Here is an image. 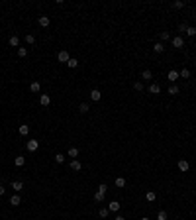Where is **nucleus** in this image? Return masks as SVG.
<instances>
[{"mask_svg": "<svg viewBox=\"0 0 196 220\" xmlns=\"http://www.w3.org/2000/svg\"><path fill=\"white\" fill-rule=\"evenodd\" d=\"M171 43H173L176 49H180V47L184 45V39L180 38V35H175V38H171Z\"/></svg>", "mask_w": 196, "mask_h": 220, "instance_id": "obj_1", "label": "nucleus"}, {"mask_svg": "<svg viewBox=\"0 0 196 220\" xmlns=\"http://www.w3.org/2000/svg\"><path fill=\"white\" fill-rule=\"evenodd\" d=\"M57 59H59V63H67V61L71 59V55H69V51H65V49H63V51L57 53Z\"/></svg>", "mask_w": 196, "mask_h": 220, "instance_id": "obj_2", "label": "nucleus"}, {"mask_svg": "<svg viewBox=\"0 0 196 220\" xmlns=\"http://www.w3.org/2000/svg\"><path fill=\"white\" fill-rule=\"evenodd\" d=\"M26 148H27V151H37V148H39V142H37V140H27Z\"/></svg>", "mask_w": 196, "mask_h": 220, "instance_id": "obj_3", "label": "nucleus"}, {"mask_svg": "<svg viewBox=\"0 0 196 220\" xmlns=\"http://www.w3.org/2000/svg\"><path fill=\"white\" fill-rule=\"evenodd\" d=\"M178 77H180V73H178V71H175V69H171V71H169V75H167V79H169V81H171L173 84L176 83V79H178Z\"/></svg>", "mask_w": 196, "mask_h": 220, "instance_id": "obj_4", "label": "nucleus"}, {"mask_svg": "<svg viewBox=\"0 0 196 220\" xmlns=\"http://www.w3.org/2000/svg\"><path fill=\"white\" fill-rule=\"evenodd\" d=\"M39 104H41V106H49V104H51V97H49V94H41V97H39Z\"/></svg>", "mask_w": 196, "mask_h": 220, "instance_id": "obj_5", "label": "nucleus"}, {"mask_svg": "<svg viewBox=\"0 0 196 220\" xmlns=\"http://www.w3.org/2000/svg\"><path fill=\"white\" fill-rule=\"evenodd\" d=\"M149 92L151 94H159V92H161V84L159 83H151L149 84Z\"/></svg>", "mask_w": 196, "mask_h": 220, "instance_id": "obj_6", "label": "nucleus"}, {"mask_svg": "<svg viewBox=\"0 0 196 220\" xmlns=\"http://www.w3.org/2000/svg\"><path fill=\"white\" fill-rule=\"evenodd\" d=\"M108 210H110V212H118V210H120V202L118 201H110L108 202Z\"/></svg>", "mask_w": 196, "mask_h": 220, "instance_id": "obj_7", "label": "nucleus"}, {"mask_svg": "<svg viewBox=\"0 0 196 220\" xmlns=\"http://www.w3.org/2000/svg\"><path fill=\"white\" fill-rule=\"evenodd\" d=\"M102 98V92L98 91V89H94V91H90V100H94V102H98Z\"/></svg>", "mask_w": 196, "mask_h": 220, "instance_id": "obj_8", "label": "nucleus"}, {"mask_svg": "<svg viewBox=\"0 0 196 220\" xmlns=\"http://www.w3.org/2000/svg\"><path fill=\"white\" fill-rule=\"evenodd\" d=\"M49 24H51L49 16H39V26H41V28H47Z\"/></svg>", "mask_w": 196, "mask_h": 220, "instance_id": "obj_9", "label": "nucleus"}, {"mask_svg": "<svg viewBox=\"0 0 196 220\" xmlns=\"http://www.w3.org/2000/svg\"><path fill=\"white\" fill-rule=\"evenodd\" d=\"M176 167H178V171H188V161H186V159H180V161L176 163Z\"/></svg>", "mask_w": 196, "mask_h": 220, "instance_id": "obj_10", "label": "nucleus"}, {"mask_svg": "<svg viewBox=\"0 0 196 220\" xmlns=\"http://www.w3.org/2000/svg\"><path fill=\"white\" fill-rule=\"evenodd\" d=\"M30 91L32 92H39L41 91V83H39V81H33V83L30 84Z\"/></svg>", "mask_w": 196, "mask_h": 220, "instance_id": "obj_11", "label": "nucleus"}, {"mask_svg": "<svg viewBox=\"0 0 196 220\" xmlns=\"http://www.w3.org/2000/svg\"><path fill=\"white\" fill-rule=\"evenodd\" d=\"M71 169L73 171H80V169H82V163L78 161V159H73L71 161Z\"/></svg>", "mask_w": 196, "mask_h": 220, "instance_id": "obj_12", "label": "nucleus"}, {"mask_svg": "<svg viewBox=\"0 0 196 220\" xmlns=\"http://www.w3.org/2000/svg\"><path fill=\"white\" fill-rule=\"evenodd\" d=\"M12 189L16 191V193H20V191L24 189V183L22 181H12Z\"/></svg>", "mask_w": 196, "mask_h": 220, "instance_id": "obj_13", "label": "nucleus"}, {"mask_svg": "<svg viewBox=\"0 0 196 220\" xmlns=\"http://www.w3.org/2000/svg\"><path fill=\"white\" fill-rule=\"evenodd\" d=\"M24 163H26V157H24V155H18L16 159H14V165H16V167H22Z\"/></svg>", "mask_w": 196, "mask_h": 220, "instance_id": "obj_14", "label": "nucleus"}, {"mask_svg": "<svg viewBox=\"0 0 196 220\" xmlns=\"http://www.w3.org/2000/svg\"><path fill=\"white\" fill-rule=\"evenodd\" d=\"M8 43H10L12 47H18L20 45V38H18V35H12V38L8 39Z\"/></svg>", "mask_w": 196, "mask_h": 220, "instance_id": "obj_15", "label": "nucleus"}, {"mask_svg": "<svg viewBox=\"0 0 196 220\" xmlns=\"http://www.w3.org/2000/svg\"><path fill=\"white\" fill-rule=\"evenodd\" d=\"M153 51H155V53H163L165 51V45L161 43V41H157L155 45H153Z\"/></svg>", "mask_w": 196, "mask_h": 220, "instance_id": "obj_16", "label": "nucleus"}, {"mask_svg": "<svg viewBox=\"0 0 196 220\" xmlns=\"http://www.w3.org/2000/svg\"><path fill=\"white\" fill-rule=\"evenodd\" d=\"M67 67H69V69H77V67H78V61H77V59H69V61H67Z\"/></svg>", "mask_w": 196, "mask_h": 220, "instance_id": "obj_17", "label": "nucleus"}, {"mask_svg": "<svg viewBox=\"0 0 196 220\" xmlns=\"http://www.w3.org/2000/svg\"><path fill=\"white\" fill-rule=\"evenodd\" d=\"M27 134H30V126L22 124V126H20V136H27Z\"/></svg>", "mask_w": 196, "mask_h": 220, "instance_id": "obj_18", "label": "nucleus"}, {"mask_svg": "<svg viewBox=\"0 0 196 220\" xmlns=\"http://www.w3.org/2000/svg\"><path fill=\"white\" fill-rule=\"evenodd\" d=\"M94 201H96V202H104V193L96 191V193H94Z\"/></svg>", "mask_w": 196, "mask_h": 220, "instance_id": "obj_19", "label": "nucleus"}, {"mask_svg": "<svg viewBox=\"0 0 196 220\" xmlns=\"http://www.w3.org/2000/svg\"><path fill=\"white\" fill-rule=\"evenodd\" d=\"M141 79H145V81H149V79H153V73H151L149 69H145V71L141 73Z\"/></svg>", "mask_w": 196, "mask_h": 220, "instance_id": "obj_20", "label": "nucleus"}, {"mask_svg": "<svg viewBox=\"0 0 196 220\" xmlns=\"http://www.w3.org/2000/svg\"><path fill=\"white\" fill-rule=\"evenodd\" d=\"M155 197H157V194L153 193V191H147V193H145V199H147L149 202H153V201H155Z\"/></svg>", "mask_w": 196, "mask_h": 220, "instance_id": "obj_21", "label": "nucleus"}, {"mask_svg": "<svg viewBox=\"0 0 196 220\" xmlns=\"http://www.w3.org/2000/svg\"><path fill=\"white\" fill-rule=\"evenodd\" d=\"M26 55H27V49H26V47H18V57L24 59Z\"/></svg>", "mask_w": 196, "mask_h": 220, "instance_id": "obj_22", "label": "nucleus"}, {"mask_svg": "<svg viewBox=\"0 0 196 220\" xmlns=\"http://www.w3.org/2000/svg\"><path fill=\"white\" fill-rule=\"evenodd\" d=\"M78 110H80L82 114H86V112L90 110V106H88V104H86V102H80V106H78Z\"/></svg>", "mask_w": 196, "mask_h": 220, "instance_id": "obj_23", "label": "nucleus"}, {"mask_svg": "<svg viewBox=\"0 0 196 220\" xmlns=\"http://www.w3.org/2000/svg\"><path fill=\"white\" fill-rule=\"evenodd\" d=\"M10 204H12V207H18L20 204V194H14L12 199H10Z\"/></svg>", "mask_w": 196, "mask_h": 220, "instance_id": "obj_24", "label": "nucleus"}, {"mask_svg": "<svg viewBox=\"0 0 196 220\" xmlns=\"http://www.w3.org/2000/svg\"><path fill=\"white\" fill-rule=\"evenodd\" d=\"M159 38H161V43H163V41L171 39V33H169V32H161V33H159Z\"/></svg>", "mask_w": 196, "mask_h": 220, "instance_id": "obj_25", "label": "nucleus"}, {"mask_svg": "<svg viewBox=\"0 0 196 220\" xmlns=\"http://www.w3.org/2000/svg\"><path fill=\"white\" fill-rule=\"evenodd\" d=\"M186 35L194 38V35H196V28H194V26H188V28H186Z\"/></svg>", "mask_w": 196, "mask_h": 220, "instance_id": "obj_26", "label": "nucleus"}, {"mask_svg": "<svg viewBox=\"0 0 196 220\" xmlns=\"http://www.w3.org/2000/svg\"><path fill=\"white\" fill-rule=\"evenodd\" d=\"M108 212H110L108 208H98V216H100V218H106V216H108Z\"/></svg>", "mask_w": 196, "mask_h": 220, "instance_id": "obj_27", "label": "nucleus"}, {"mask_svg": "<svg viewBox=\"0 0 196 220\" xmlns=\"http://www.w3.org/2000/svg\"><path fill=\"white\" fill-rule=\"evenodd\" d=\"M116 187H120V189L125 187V179H124V177H118V179H116Z\"/></svg>", "mask_w": 196, "mask_h": 220, "instance_id": "obj_28", "label": "nucleus"}, {"mask_svg": "<svg viewBox=\"0 0 196 220\" xmlns=\"http://www.w3.org/2000/svg\"><path fill=\"white\" fill-rule=\"evenodd\" d=\"M67 155H69V157H77L78 155V149L77 148H71L69 151H67Z\"/></svg>", "mask_w": 196, "mask_h": 220, "instance_id": "obj_29", "label": "nucleus"}, {"mask_svg": "<svg viewBox=\"0 0 196 220\" xmlns=\"http://www.w3.org/2000/svg\"><path fill=\"white\" fill-rule=\"evenodd\" d=\"M26 43H30V45H33V43H35V38H33L32 33H27V35H26Z\"/></svg>", "mask_w": 196, "mask_h": 220, "instance_id": "obj_30", "label": "nucleus"}, {"mask_svg": "<svg viewBox=\"0 0 196 220\" xmlns=\"http://www.w3.org/2000/svg\"><path fill=\"white\" fill-rule=\"evenodd\" d=\"M169 94H178V87L176 84H171L169 87Z\"/></svg>", "mask_w": 196, "mask_h": 220, "instance_id": "obj_31", "label": "nucleus"}, {"mask_svg": "<svg viewBox=\"0 0 196 220\" xmlns=\"http://www.w3.org/2000/svg\"><path fill=\"white\" fill-rule=\"evenodd\" d=\"M157 220H167V212H165V210H159V212H157Z\"/></svg>", "mask_w": 196, "mask_h": 220, "instance_id": "obj_32", "label": "nucleus"}, {"mask_svg": "<svg viewBox=\"0 0 196 220\" xmlns=\"http://www.w3.org/2000/svg\"><path fill=\"white\" fill-rule=\"evenodd\" d=\"M98 191L106 194V191H108V185H106V183H100V185H98Z\"/></svg>", "mask_w": 196, "mask_h": 220, "instance_id": "obj_33", "label": "nucleus"}, {"mask_svg": "<svg viewBox=\"0 0 196 220\" xmlns=\"http://www.w3.org/2000/svg\"><path fill=\"white\" fill-rule=\"evenodd\" d=\"M55 161L57 163H65V155H63V153H57V155H55Z\"/></svg>", "mask_w": 196, "mask_h": 220, "instance_id": "obj_34", "label": "nucleus"}, {"mask_svg": "<svg viewBox=\"0 0 196 220\" xmlns=\"http://www.w3.org/2000/svg\"><path fill=\"white\" fill-rule=\"evenodd\" d=\"M133 89H135V91H143V83H141V81L133 83Z\"/></svg>", "mask_w": 196, "mask_h": 220, "instance_id": "obj_35", "label": "nucleus"}, {"mask_svg": "<svg viewBox=\"0 0 196 220\" xmlns=\"http://www.w3.org/2000/svg\"><path fill=\"white\" fill-rule=\"evenodd\" d=\"M171 6H173V8H176V10H178V8H183V6H184V2H180V0H176V2H173V4H171Z\"/></svg>", "mask_w": 196, "mask_h": 220, "instance_id": "obj_36", "label": "nucleus"}, {"mask_svg": "<svg viewBox=\"0 0 196 220\" xmlns=\"http://www.w3.org/2000/svg\"><path fill=\"white\" fill-rule=\"evenodd\" d=\"M180 77H183V79H188V77H190V71H188V69H183V71H180Z\"/></svg>", "mask_w": 196, "mask_h": 220, "instance_id": "obj_37", "label": "nucleus"}, {"mask_svg": "<svg viewBox=\"0 0 196 220\" xmlns=\"http://www.w3.org/2000/svg\"><path fill=\"white\" fill-rule=\"evenodd\" d=\"M186 28H188L186 24H180V26H178V32H184V33H186Z\"/></svg>", "mask_w": 196, "mask_h": 220, "instance_id": "obj_38", "label": "nucleus"}, {"mask_svg": "<svg viewBox=\"0 0 196 220\" xmlns=\"http://www.w3.org/2000/svg\"><path fill=\"white\" fill-rule=\"evenodd\" d=\"M4 191H6V189H4V185H0V197L4 194Z\"/></svg>", "mask_w": 196, "mask_h": 220, "instance_id": "obj_39", "label": "nucleus"}, {"mask_svg": "<svg viewBox=\"0 0 196 220\" xmlns=\"http://www.w3.org/2000/svg\"><path fill=\"white\" fill-rule=\"evenodd\" d=\"M114 220H125V218H124V216H122V214H118V216H116V218H114Z\"/></svg>", "mask_w": 196, "mask_h": 220, "instance_id": "obj_40", "label": "nucleus"}, {"mask_svg": "<svg viewBox=\"0 0 196 220\" xmlns=\"http://www.w3.org/2000/svg\"><path fill=\"white\" fill-rule=\"evenodd\" d=\"M141 220H149V218H147V216H143V218H141Z\"/></svg>", "mask_w": 196, "mask_h": 220, "instance_id": "obj_41", "label": "nucleus"}]
</instances>
